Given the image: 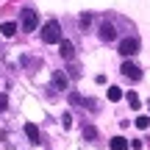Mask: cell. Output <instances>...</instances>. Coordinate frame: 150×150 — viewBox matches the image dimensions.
<instances>
[{
  "instance_id": "4fadbf2b",
  "label": "cell",
  "mask_w": 150,
  "mask_h": 150,
  "mask_svg": "<svg viewBox=\"0 0 150 150\" xmlns=\"http://www.w3.org/2000/svg\"><path fill=\"white\" fill-rule=\"evenodd\" d=\"M83 139H97V128H95V125H83Z\"/></svg>"
},
{
  "instance_id": "30bf717a",
  "label": "cell",
  "mask_w": 150,
  "mask_h": 150,
  "mask_svg": "<svg viewBox=\"0 0 150 150\" xmlns=\"http://www.w3.org/2000/svg\"><path fill=\"white\" fill-rule=\"evenodd\" d=\"M128 147H131V142L125 136H114L111 139V150H128Z\"/></svg>"
},
{
  "instance_id": "5b68a950",
  "label": "cell",
  "mask_w": 150,
  "mask_h": 150,
  "mask_svg": "<svg viewBox=\"0 0 150 150\" xmlns=\"http://www.w3.org/2000/svg\"><path fill=\"white\" fill-rule=\"evenodd\" d=\"M67 86H70V78H67V72H53V89L59 92H67Z\"/></svg>"
},
{
  "instance_id": "277c9868",
  "label": "cell",
  "mask_w": 150,
  "mask_h": 150,
  "mask_svg": "<svg viewBox=\"0 0 150 150\" xmlns=\"http://www.w3.org/2000/svg\"><path fill=\"white\" fill-rule=\"evenodd\" d=\"M120 72H122V75H125L128 81H142V70H139L136 64H131V61H122Z\"/></svg>"
},
{
  "instance_id": "3957f363",
  "label": "cell",
  "mask_w": 150,
  "mask_h": 150,
  "mask_svg": "<svg viewBox=\"0 0 150 150\" xmlns=\"http://www.w3.org/2000/svg\"><path fill=\"white\" fill-rule=\"evenodd\" d=\"M120 53L128 59V56H134V53H139V39L136 36H128V39H122L120 42Z\"/></svg>"
},
{
  "instance_id": "5bb4252c",
  "label": "cell",
  "mask_w": 150,
  "mask_h": 150,
  "mask_svg": "<svg viewBox=\"0 0 150 150\" xmlns=\"http://www.w3.org/2000/svg\"><path fill=\"white\" fill-rule=\"evenodd\" d=\"M128 103H131V108H142V100H139V95H136V92H128Z\"/></svg>"
},
{
  "instance_id": "7c38bea8",
  "label": "cell",
  "mask_w": 150,
  "mask_h": 150,
  "mask_svg": "<svg viewBox=\"0 0 150 150\" xmlns=\"http://www.w3.org/2000/svg\"><path fill=\"white\" fill-rule=\"evenodd\" d=\"M108 100H111V103L122 100V89H120V86H108Z\"/></svg>"
},
{
  "instance_id": "ba28073f",
  "label": "cell",
  "mask_w": 150,
  "mask_h": 150,
  "mask_svg": "<svg viewBox=\"0 0 150 150\" xmlns=\"http://www.w3.org/2000/svg\"><path fill=\"white\" fill-rule=\"evenodd\" d=\"M100 39L103 42H114V39H117V31H114L111 22H103L100 25Z\"/></svg>"
},
{
  "instance_id": "52a82bcc",
  "label": "cell",
  "mask_w": 150,
  "mask_h": 150,
  "mask_svg": "<svg viewBox=\"0 0 150 150\" xmlns=\"http://www.w3.org/2000/svg\"><path fill=\"white\" fill-rule=\"evenodd\" d=\"M70 103L72 106H86V108H92V111H97V103L95 100H83V95H78V92L70 95Z\"/></svg>"
},
{
  "instance_id": "7a4b0ae2",
  "label": "cell",
  "mask_w": 150,
  "mask_h": 150,
  "mask_svg": "<svg viewBox=\"0 0 150 150\" xmlns=\"http://www.w3.org/2000/svg\"><path fill=\"white\" fill-rule=\"evenodd\" d=\"M36 25H39L36 8H22V22H20V28H22V31H36Z\"/></svg>"
},
{
  "instance_id": "9c48e42d",
  "label": "cell",
  "mask_w": 150,
  "mask_h": 150,
  "mask_svg": "<svg viewBox=\"0 0 150 150\" xmlns=\"http://www.w3.org/2000/svg\"><path fill=\"white\" fill-rule=\"evenodd\" d=\"M59 53H61V59H67V61H70L72 56H75V47H72V42L61 39V45H59Z\"/></svg>"
},
{
  "instance_id": "e0dca14e",
  "label": "cell",
  "mask_w": 150,
  "mask_h": 150,
  "mask_svg": "<svg viewBox=\"0 0 150 150\" xmlns=\"http://www.w3.org/2000/svg\"><path fill=\"white\" fill-rule=\"evenodd\" d=\"M6 106H8V95H0V111H6Z\"/></svg>"
},
{
  "instance_id": "ac0fdd59",
  "label": "cell",
  "mask_w": 150,
  "mask_h": 150,
  "mask_svg": "<svg viewBox=\"0 0 150 150\" xmlns=\"http://www.w3.org/2000/svg\"><path fill=\"white\" fill-rule=\"evenodd\" d=\"M61 125H64V128H70V125H72V117H70V114H64V117H61Z\"/></svg>"
},
{
  "instance_id": "6da1fadb",
  "label": "cell",
  "mask_w": 150,
  "mask_h": 150,
  "mask_svg": "<svg viewBox=\"0 0 150 150\" xmlns=\"http://www.w3.org/2000/svg\"><path fill=\"white\" fill-rule=\"evenodd\" d=\"M42 42L45 45H61V25L56 20H47L42 25Z\"/></svg>"
},
{
  "instance_id": "8992f818",
  "label": "cell",
  "mask_w": 150,
  "mask_h": 150,
  "mask_svg": "<svg viewBox=\"0 0 150 150\" xmlns=\"http://www.w3.org/2000/svg\"><path fill=\"white\" fill-rule=\"evenodd\" d=\"M25 136L31 139V145H42V134H39V128L33 122H25Z\"/></svg>"
},
{
  "instance_id": "8fae6325",
  "label": "cell",
  "mask_w": 150,
  "mask_h": 150,
  "mask_svg": "<svg viewBox=\"0 0 150 150\" xmlns=\"http://www.w3.org/2000/svg\"><path fill=\"white\" fill-rule=\"evenodd\" d=\"M0 33H3V36H14L17 33V22H3V25H0Z\"/></svg>"
},
{
  "instance_id": "9a60e30c",
  "label": "cell",
  "mask_w": 150,
  "mask_h": 150,
  "mask_svg": "<svg viewBox=\"0 0 150 150\" xmlns=\"http://www.w3.org/2000/svg\"><path fill=\"white\" fill-rule=\"evenodd\" d=\"M134 122H136V128H139V131H147V128H150V120H147V117H136Z\"/></svg>"
},
{
  "instance_id": "2e32d148",
  "label": "cell",
  "mask_w": 150,
  "mask_h": 150,
  "mask_svg": "<svg viewBox=\"0 0 150 150\" xmlns=\"http://www.w3.org/2000/svg\"><path fill=\"white\" fill-rule=\"evenodd\" d=\"M81 28H83V31H86V28H89V22H92V14H81Z\"/></svg>"
}]
</instances>
